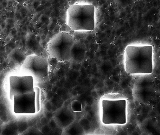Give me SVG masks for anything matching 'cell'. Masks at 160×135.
Returning a JSON list of instances; mask_svg holds the SVG:
<instances>
[{
	"label": "cell",
	"mask_w": 160,
	"mask_h": 135,
	"mask_svg": "<svg viewBox=\"0 0 160 135\" xmlns=\"http://www.w3.org/2000/svg\"><path fill=\"white\" fill-rule=\"evenodd\" d=\"M71 108L72 111L79 112L82 111V104L79 101H73L71 104Z\"/></svg>",
	"instance_id": "14"
},
{
	"label": "cell",
	"mask_w": 160,
	"mask_h": 135,
	"mask_svg": "<svg viewBox=\"0 0 160 135\" xmlns=\"http://www.w3.org/2000/svg\"><path fill=\"white\" fill-rule=\"evenodd\" d=\"M48 125L49 127L50 128L52 129L56 128L57 126L56 122H55V120L53 119V118L49 120Z\"/></svg>",
	"instance_id": "15"
},
{
	"label": "cell",
	"mask_w": 160,
	"mask_h": 135,
	"mask_svg": "<svg viewBox=\"0 0 160 135\" xmlns=\"http://www.w3.org/2000/svg\"><path fill=\"white\" fill-rule=\"evenodd\" d=\"M49 120L48 119L46 118L45 117H43V118H41L40 122H41V123H42L43 125H47V123H48Z\"/></svg>",
	"instance_id": "20"
},
{
	"label": "cell",
	"mask_w": 160,
	"mask_h": 135,
	"mask_svg": "<svg viewBox=\"0 0 160 135\" xmlns=\"http://www.w3.org/2000/svg\"><path fill=\"white\" fill-rule=\"evenodd\" d=\"M67 23L73 31H92L95 29V7L92 4L75 3L67 10Z\"/></svg>",
	"instance_id": "2"
},
{
	"label": "cell",
	"mask_w": 160,
	"mask_h": 135,
	"mask_svg": "<svg viewBox=\"0 0 160 135\" xmlns=\"http://www.w3.org/2000/svg\"><path fill=\"white\" fill-rule=\"evenodd\" d=\"M34 91L36 93V112H39L40 110V89L34 86Z\"/></svg>",
	"instance_id": "13"
},
{
	"label": "cell",
	"mask_w": 160,
	"mask_h": 135,
	"mask_svg": "<svg viewBox=\"0 0 160 135\" xmlns=\"http://www.w3.org/2000/svg\"><path fill=\"white\" fill-rule=\"evenodd\" d=\"M44 117L48 119H51L53 118V113L51 111H46L44 113Z\"/></svg>",
	"instance_id": "17"
},
{
	"label": "cell",
	"mask_w": 160,
	"mask_h": 135,
	"mask_svg": "<svg viewBox=\"0 0 160 135\" xmlns=\"http://www.w3.org/2000/svg\"><path fill=\"white\" fill-rule=\"evenodd\" d=\"M2 94H3V90H2V89L0 87V97L2 96Z\"/></svg>",
	"instance_id": "25"
},
{
	"label": "cell",
	"mask_w": 160,
	"mask_h": 135,
	"mask_svg": "<svg viewBox=\"0 0 160 135\" xmlns=\"http://www.w3.org/2000/svg\"><path fill=\"white\" fill-rule=\"evenodd\" d=\"M87 121H88V120L86 119H82L80 120L79 122H80V124L82 125L83 126H85L88 125L89 122H87Z\"/></svg>",
	"instance_id": "21"
},
{
	"label": "cell",
	"mask_w": 160,
	"mask_h": 135,
	"mask_svg": "<svg viewBox=\"0 0 160 135\" xmlns=\"http://www.w3.org/2000/svg\"><path fill=\"white\" fill-rule=\"evenodd\" d=\"M44 107H45L46 111H51V110L52 109V106L51 102L49 101H47L44 104Z\"/></svg>",
	"instance_id": "16"
},
{
	"label": "cell",
	"mask_w": 160,
	"mask_h": 135,
	"mask_svg": "<svg viewBox=\"0 0 160 135\" xmlns=\"http://www.w3.org/2000/svg\"><path fill=\"white\" fill-rule=\"evenodd\" d=\"M75 41L73 36L69 33H58L48 43V54L51 58L59 62L69 61L70 52Z\"/></svg>",
	"instance_id": "5"
},
{
	"label": "cell",
	"mask_w": 160,
	"mask_h": 135,
	"mask_svg": "<svg viewBox=\"0 0 160 135\" xmlns=\"http://www.w3.org/2000/svg\"><path fill=\"white\" fill-rule=\"evenodd\" d=\"M22 76H31L34 82L42 83L49 80V63L47 59L42 56H27L21 66Z\"/></svg>",
	"instance_id": "4"
},
{
	"label": "cell",
	"mask_w": 160,
	"mask_h": 135,
	"mask_svg": "<svg viewBox=\"0 0 160 135\" xmlns=\"http://www.w3.org/2000/svg\"><path fill=\"white\" fill-rule=\"evenodd\" d=\"M85 45L80 41H75L70 52V61L79 63L85 56Z\"/></svg>",
	"instance_id": "8"
},
{
	"label": "cell",
	"mask_w": 160,
	"mask_h": 135,
	"mask_svg": "<svg viewBox=\"0 0 160 135\" xmlns=\"http://www.w3.org/2000/svg\"><path fill=\"white\" fill-rule=\"evenodd\" d=\"M10 98L15 95L34 92V80L31 76H11L9 78Z\"/></svg>",
	"instance_id": "6"
},
{
	"label": "cell",
	"mask_w": 160,
	"mask_h": 135,
	"mask_svg": "<svg viewBox=\"0 0 160 135\" xmlns=\"http://www.w3.org/2000/svg\"><path fill=\"white\" fill-rule=\"evenodd\" d=\"M27 56L26 53L22 50L20 48H15L9 54L8 59L11 62L21 66Z\"/></svg>",
	"instance_id": "9"
},
{
	"label": "cell",
	"mask_w": 160,
	"mask_h": 135,
	"mask_svg": "<svg viewBox=\"0 0 160 135\" xmlns=\"http://www.w3.org/2000/svg\"><path fill=\"white\" fill-rule=\"evenodd\" d=\"M16 122L17 124L19 134L22 132H24V130H26L28 128V127H29V124L26 120H18Z\"/></svg>",
	"instance_id": "11"
},
{
	"label": "cell",
	"mask_w": 160,
	"mask_h": 135,
	"mask_svg": "<svg viewBox=\"0 0 160 135\" xmlns=\"http://www.w3.org/2000/svg\"><path fill=\"white\" fill-rule=\"evenodd\" d=\"M3 122H2V120L0 119V135H1L2 126H3Z\"/></svg>",
	"instance_id": "24"
},
{
	"label": "cell",
	"mask_w": 160,
	"mask_h": 135,
	"mask_svg": "<svg viewBox=\"0 0 160 135\" xmlns=\"http://www.w3.org/2000/svg\"><path fill=\"white\" fill-rule=\"evenodd\" d=\"M19 135H40V132L33 127H29L28 128L20 133Z\"/></svg>",
	"instance_id": "12"
},
{
	"label": "cell",
	"mask_w": 160,
	"mask_h": 135,
	"mask_svg": "<svg viewBox=\"0 0 160 135\" xmlns=\"http://www.w3.org/2000/svg\"><path fill=\"white\" fill-rule=\"evenodd\" d=\"M153 48L130 45L125 50V69L128 74H150L153 71Z\"/></svg>",
	"instance_id": "1"
},
{
	"label": "cell",
	"mask_w": 160,
	"mask_h": 135,
	"mask_svg": "<svg viewBox=\"0 0 160 135\" xmlns=\"http://www.w3.org/2000/svg\"><path fill=\"white\" fill-rule=\"evenodd\" d=\"M91 96H92V97H94L95 99H96L97 98V96H98V95H97V93L96 92V90H93L91 92Z\"/></svg>",
	"instance_id": "22"
},
{
	"label": "cell",
	"mask_w": 160,
	"mask_h": 135,
	"mask_svg": "<svg viewBox=\"0 0 160 135\" xmlns=\"http://www.w3.org/2000/svg\"><path fill=\"white\" fill-rule=\"evenodd\" d=\"M50 130V128L49 127L48 125H43V126L42 128L41 129V132L43 133H48Z\"/></svg>",
	"instance_id": "18"
},
{
	"label": "cell",
	"mask_w": 160,
	"mask_h": 135,
	"mask_svg": "<svg viewBox=\"0 0 160 135\" xmlns=\"http://www.w3.org/2000/svg\"><path fill=\"white\" fill-rule=\"evenodd\" d=\"M0 119L1 120L2 122H3V123H5V122H8V117L6 115H3V116H2L0 118Z\"/></svg>",
	"instance_id": "23"
},
{
	"label": "cell",
	"mask_w": 160,
	"mask_h": 135,
	"mask_svg": "<svg viewBox=\"0 0 160 135\" xmlns=\"http://www.w3.org/2000/svg\"><path fill=\"white\" fill-rule=\"evenodd\" d=\"M7 105L4 103L0 102V112H5L7 111Z\"/></svg>",
	"instance_id": "19"
},
{
	"label": "cell",
	"mask_w": 160,
	"mask_h": 135,
	"mask_svg": "<svg viewBox=\"0 0 160 135\" xmlns=\"http://www.w3.org/2000/svg\"><path fill=\"white\" fill-rule=\"evenodd\" d=\"M14 112L16 114H34L36 112L35 92L15 95L13 97Z\"/></svg>",
	"instance_id": "7"
},
{
	"label": "cell",
	"mask_w": 160,
	"mask_h": 135,
	"mask_svg": "<svg viewBox=\"0 0 160 135\" xmlns=\"http://www.w3.org/2000/svg\"><path fill=\"white\" fill-rule=\"evenodd\" d=\"M108 99L102 100V122L105 125L126 123V100L108 95Z\"/></svg>",
	"instance_id": "3"
},
{
	"label": "cell",
	"mask_w": 160,
	"mask_h": 135,
	"mask_svg": "<svg viewBox=\"0 0 160 135\" xmlns=\"http://www.w3.org/2000/svg\"><path fill=\"white\" fill-rule=\"evenodd\" d=\"M1 135H19L16 121L12 120L4 123Z\"/></svg>",
	"instance_id": "10"
}]
</instances>
